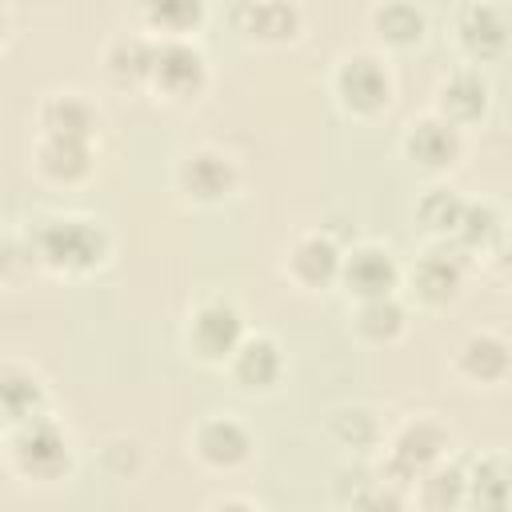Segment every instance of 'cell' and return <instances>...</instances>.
I'll use <instances>...</instances> for the list:
<instances>
[{
	"label": "cell",
	"instance_id": "1",
	"mask_svg": "<svg viewBox=\"0 0 512 512\" xmlns=\"http://www.w3.org/2000/svg\"><path fill=\"white\" fill-rule=\"evenodd\" d=\"M36 256L56 268V272H88L104 260L108 252V236L100 224L92 220H76V216H64V220H44L36 228Z\"/></svg>",
	"mask_w": 512,
	"mask_h": 512
},
{
	"label": "cell",
	"instance_id": "2",
	"mask_svg": "<svg viewBox=\"0 0 512 512\" xmlns=\"http://www.w3.org/2000/svg\"><path fill=\"white\" fill-rule=\"evenodd\" d=\"M8 452H12L16 472L28 476V480H60L68 472V464H72L68 436L44 412L32 416V420H24V424H16Z\"/></svg>",
	"mask_w": 512,
	"mask_h": 512
},
{
	"label": "cell",
	"instance_id": "3",
	"mask_svg": "<svg viewBox=\"0 0 512 512\" xmlns=\"http://www.w3.org/2000/svg\"><path fill=\"white\" fill-rule=\"evenodd\" d=\"M444 452H448V432H444L436 420H412V424H404L400 436L392 440L384 476H388L396 488H408V484L420 480L432 464H440Z\"/></svg>",
	"mask_w": 512,
	"mask_h": 512
},
{
	"label": "cell",
	"instance_id": "4",
	"mask_svg": "<svg viewBox=\"0 0 512 512\" xmlns=\"http://www.w3.org/2000/svg\"><path fill=\"white\" fill-rule=\"evenodd\" d=\"M204 76H208L204 56H200L192 44H184L180 36H168V40H160V44L152 48L148 80H152L164 96L188 100V96H196V92L204 88Z\"/></svg>",
	"mask_w": 512,
	"mask_h": 512
},
{
	"label": "cell",
	"instance_id": "5",
	"mask_svg": "<svg viewBox=\"0 0 512 512\" xmlns=\"http://www.w3.org/2000/svg\"><path fill=\"white\" fill-rule=\"evenodd\" d=\"M244 340V320L240 312L228 304V300H208L192 312V324H188V348L200 356V360H228L232 348Z\"/></svg>",
	"mask_w": 512,
	"mask_h": 512
},
{
	"label": "cell",
	"instance_id": "6",
	"mask_svg": "<svg viewBox=\"0 0 512 512\" xmlns=\"http://www.w3.org/2000/svg\"><path fill=\"white\" fill-rule=\"evenodd\" d=\"M336 92H340L344 108H352V112H360V116H372V112H380V108L388 104L392 80H388V72H384L380 60H372V56H352V60H344L340 72H336Z\"/></svg>",
	"mask_w": 512,
	"mask_h": 512
},
{
	"label": "cell",
	"instance_id": "7",
	"mask_svg": "<svg viewBox=\"0 0 512 512\" xmlns=\"http://www.w3.org/2000/svg\"><path fill=\"white\" fill-rule=\"evenodd\" d=\"M336 280H344V288L360 300H372V296H392L396 280H400V268L392 260V252L384 248H352L348 256H340V272Z\"/></svg>",
	"mask_w": 512,
	"mask_h": 512
},
{
	"label": "cell",
	"instance_id": "8",
	"mask_svg": "<svg viewBox=\"0 0 512 512\" xmlns=\"http://www.w3.org/2000/svg\"><path fill=\"white\" fill-rule=\"evenodd\" d=\"M232 24L248 36V40H264V44H284L300 32V12L292 0H240L232 8Z\"/></svg>",
	"mask_w": 512,
	"mask_h": 512
},
{
	"label": "cell",
	"instance_id": "9",
	"mask_svg": "<svg viewBox=\"0 0 512 512\" xmlns=\"http://www.w3.org/2000/svg\"><path fill=\"white\" fill-rule=\"evenodd\" d=\"M456 32H460L464 52H468L472 60H480V64L500 60L504 48H508V20H504V12H500L496 4H488V0L468 4V8L460 12Z\"/></svg>",
	"mask_w": 512,
	"mask_h": 512
},
{
	"label": "cell",
	"instance_id": "10",
	"mask_svg": "<svg viewBox=\"0 0 512 512\" xmlns=\"http://www.w3.org/2000/svg\"><path fill=\"white\" fill-rule=\"evenodd\" d=\"M192 444H196V456H200L208 468H220V472L240 468V464L248 460V452H252V436H248L244 424H236L232 416H212V420H204V424L196 428Z\"/></svg>",
	"mask_w": 512,
	"mask_h": 512
},
{
	"label": "cell",
	"instance_id": "11",
	"mask_svg": "<svg viewBox=\"0 0 512 512\" xmlns=\"http://www.w3.org/2000/svg\"><path fill=\"white\" fill-rule=\"evenodd\" d=\"M404 152H408L420 168H428V172L452 168L456 156H460V128L448 124V120H436V116L416 120V124L408 128V136H404Z\"/></svg>",
	"mask_w": 512,
	"mask_h": 512
},
{
	"label": "cell",
	"instance_id": "12",
	"mask_svg": "<svg viewBox=\"0 0 512 512\" xmlns=\"http://www.w3.org/2000/svg\"><path fill=\"white\" fill-rule=\"evenodd\" d=\"M180 188L192 196V200H224L232 188H236V168L228 156L204 148V152H192L184 164H180Z\"/></svg>",
	"mask_w": 512,
	"mask_h": 512
},
{
	"label": "cell",
	"instance_id": "13",
	"mask_svg": "<svg viewBox=\"0 0 512 512\" xmlns=\"http://www.w3.org/2000/svg\"><path fill=\"white\" fill-rule=\"evenodd\" d=\"M460 280H464V260L460 252L448 248H428L412 268V288L428 304H448L460 292Z\"/></svg>",
	"mask_w": 512,
	"mask_h": 512
},
{
	"label": "cell",
	"instance_id": "14",
	"mask_svg": "<svg viewBox=\"0 0 512 512\" xmlns=\"http://www.w3.org/2000/svg\"><path fill=\"white\" fill-rule=\"evenodd\" d=\"M288 272H292V280L304 284V288H324V284H332L336 272H340V248H336L328 236H320V232L300 236V240L292 244V252H288Z\"/></svg>",
	"mask_w": 512,
	"mask_h": 512
},
{
	"label": "cell",
	"instance_id": "15",
	"mask_svg": "<svg viewBox=\"0 0 512 512\" xmlns=\"http://www.w3.org/2000/svg\"><path fill=\"white\" fill-rule=\"evenodd\" d=\"M284 372V356L272 336H248L232 348V376L244 388H268Z\"/></svg>",
	"mask_w": 512,
	"mask_h": 512
},
{
	"label": "cell",
	"instance_id": "16",
	"mask_svg": "<svg viewBox=\"0 0 512 512\" xmlns=\"http://www.w3.org/2000/svg\"><path fill=\"white\" fill-rule=\"evenodd\" d=\"M44 404V388L28 368L4 364L0 368V424H24L32 416H40Z\"/></svg>",
	"mask_w": 512,
	"mask_h": 512
},
{
	"label": "cell",
	"instance_id": "17",
	"mask_svg": "<svg viewBox=\"0 0 512 512\" xmlns=\"http://www.w3.org/2000/svg\"><path fill=\"white\" fill-rule=\"evenodd\" d=\"M40 124H44V136H68V140H92L96 132V112L84 96L76 92H60L44 104L40 112Z\"/></svg>",
	"mask_w": 512,
	"mask_h": 512
},
{
	"label": "cell",
	"instance_id": "18",
	"mask_svg": "<svg viewBox=\"0 0 512 512\" xmlns=\"http://www.w3.org/2000/svg\"><path fill=\"white\" fill-rule=\"evenodd\" d=\"M440 112L448 124H472L488 112V80L476 72H456L440 88Z\"/></svg>",
	"mask_w": 512,
	"mask_h": 512
},
{
	"label": "cell",
	"instance_id": "19",
	"mask_svg": "<svg viewBox=\"0 0 512 512\" xmlns=\"http://www.w3.org/2000/svg\"><path fill=\"white\" fill-rule=\"evenodd\" d=\"M36 164H40V172H44V176L72 184V180L88 176V168H92V152H88V140L44 136V140H40V148H36Z\"/></svg>",
	"mask_w": 512,
	"mask_h": 512
},
{
	"label": "cell",
	"instance_id": "20",
	"mask_svg": "<svg viewBox=\"0 0 512 512\" xmlns=\"http://www.w3.org/2000/svg\"><path fill=\"white\" fill-rule=\"evenodd\" d=\"M460 372L468 380H480V384H500L508 376V344L500 336H472L464 348H460Z\"/></svg>",
	"mask_w": 512,
	"mask_h": 512
},
{
	"label": "cell",
	"instance_id": "21",
	"mask_svg": "<svg viewBox=\"0 0 512 512\" xmlns=\"http://www.w3.org/2000/svg\"><path fill=\"white\" fill-rule=\"evenodd\" d=\"M372 28L392 48H412L424 40V12L408 0H388L372 12Z\"/></svg>",
	"mask_w": 512,
	"mask_h": 512
},
{
	"label": "cell",
	"instance_id": "22",
	"mask_svg": "<svg viewBox=\"0 0 512 512\" xmlns=\"http://www.w3.org/2000/svg\"><path fill=\"white\" fill-rule=\"evenodd\" d=\"M464 504L504 508L508 504V464L504 456H480L464 472Z\"/></svg>",
	"mask_w": 512,
	"mask_h": 512
},
{
	"label": "cell",
	"instance_id": "23",
	"mask_svg": "<svg viewBox=\"0 0 512 512\" xmlns=\"http://www.w3.org/2000/svg\"><path fill=\"white\" fill-rule=\"evenodd\" d=\"M336 500L352 504V508H400L404 504V488H396L388 476L372 480L368 472H340Z\"/></svg>",
	"mask_w": 512,
	"mask_h": 512
},
{
	"label": "cell",
	"instance_id": "24",
	"mask_svg": "<svg viewBox=\"0 0 512 512\" xmlns=\"http://www.w3.org/2000/svg\"><path fill=\"white\" fill-rule=\"evenodd\" d=\"M328 436H332L340 448H356V452H364V448L380 444V420H376L372 408H360V404H352V408H336V412L328 416Z\"/></svg>",
	"mask_w": 512,
	"mask_h": 512
},
{
	"label": "cell",
	"instance_id": "25",
	"mask_svg": "<svg viewBox=\"0 0 512 512\" xmlns=\"http://www.w3.org/2000/svg\"><path fill=\"white\" fill-rule=\"evenodd\" d=\"M140 16L164 36H184L204 20V0H140Z\"/></svg>",
	"mask_w": 512,
	"mask_h": 512
},
{
	"label": "cell",
	"instance_id": "26",
	"mask_svg": "<svg viewBox=\"0 0 512 512\" xmlns=\"http://www.w3.org/2000/svg\"><path fill=\"white\" fill-rule=\"evenodd\" d=\"M404 324H408V316H404V308H400L392 296H372V300H364V308H360V316H356L360 336H364V340H376V344L396 340V336L404 332Z\"/></svg>",
	"mask_w": 512,
	"mask_h": 512
},
{
	"label": "cell",
	"instance_id": "27",
	"mask_svg": "<svg viewBox=\"0 0 512 512\" xmlns=\"http://www.w3.org/2000/svg\"><path fill=\"white\" fill-rule=\"evenodd\" d=\"M420 504L424 508H460L464 504V468L456 464H432L424 476H420Z\"/></svg>",
	"mask_w": 512,
	"mask_h": 512
},
{
	"label": "cell",
	"instance_id": "28",
	"mask_svg": "<svg viewBox=\"0 0 512 512\" xmlns=\"http://www.w3.org/2000/svg\"><path fill=\"white\" fill-rule=\"evenodd\" d=\"M152 48H156V44H148V40H140V36L116 40V44L108 48V72H112L120 84H140V80H148Z\"/></svg>",
	"mask_w": 512,
	"mask_h": 512
},
{
	"label": "cell",
	"instance_id": "29",
	"mask_svg": "<svg viewBox=\"0 0 512 512\" xmlns=\"http://www.w3.org/2000/svg\"><path fill=\"white\" fill-rule=\"evenodd\" d=\"M500 232H504V224H500V216H496V208L492 204H464V212H460V224H456V240L464 244V248H488V244H496L500 240Z\"/></svg>",
	"mask_w": 512,
	"mask_h": 512
},
{
	"label": "cell",
	"instance_id": "30",
	"mask_svg": "<svg viewBox=\"0 0 512 512\" xmlns=\"http://www.w3.org/2000/svg\"><path fill=\"white\" fill-rule=\"evenodd\" d=\"M460 212H464V200L452 192V188H432L424 200H420V220L440 232V236H452L456 224H460Z\"/></svg>",
	"mask_w": 512,
	"mask_h": 512
},
{
	"label": "cell",
	"instance_id": "31",
	"mask_svg": "<svg viewBox=\"0 0 512 512\" xmlns=\"http://www.w3.org/2000/svg\"><path fill=\"white\" fill-rule=\"evenodd\" d=\"M0 40H4V12H0Z\"/></svg>",
	"mask_w": 512,
	"mask_h": 512
},
{
	"label": "cell",
	"instance_id": "32",
	"mask_svg": "<svg viewBox=\"0 0 512 512\" xmlns=\"http://www.w3.org/2000/svg\"><path fill=\"white\" fill-rule=\"evenodd\" d=\"M0 256H4V244H0Z\"/></svg>",
	"mask_w": 512,
	"mask_h": 512
}]
</instances>
